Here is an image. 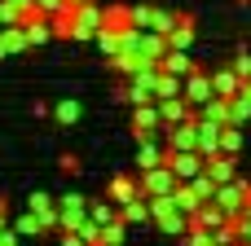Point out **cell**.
Here are the masks:
<instances>
[{
	"instance_id": "cell-1",
	"label": "cell",
	"mask_w": 251,
	"mask_h": 246,
	"mask_svg": "<svg viewBox=\"0 0 251 246\" xmlns=\"http://www.w3.org/2000/svg\"><path fill=\"white\" fill-rule=\"evenodd\" d=\"M154 84H159V62H150V66H141L137 75H128V88H124V97H128L132 106H141V101H154Z\"/></svg>"
},
{
	"instance_id": "cell-2",
	"label": "cell",
	"mask_w": 251,
	"mask_h": 246,
	"mask_svg": "<svg viewBox=\"0 0 251 246\" xmlns=\"http://www.w3.org/2000/svg\"><path fill=\"white\" fill-rule=\"evenodd\" d=\"M101 18H106V9H101L97 0L75 4V35H71V40H93V35L101 31Z\"/></svg>"
},
{
	"instance_id": "cell-3",
	"label": "cell",
	"mask_w": 251,
	"mask_h": 246,
	"mask_svg": "<svg viewBox=\"0 0 251 246\" xmlns=\"http://www.w3.org/2000/svg\"><path fill=\"white\" fill-rule=\"evenodd\" d=\"M137 185H141V198H150V194H172V189H176V172H172L168 163H159V167H146V172L137 176Z\"/></svg>"
},
{
	"instance_id": "cell-4",
	"label": "cell",
	"mask_w": 251,
	"mask_h": 246,
	"mask_svg": "<svg viewBox=\"0 0 251 246\" xmlns=\"http://www.w3.org/2000/svg\"><path fill=\"white\" fill-rule=\"evenodd\" d=\"M181 97H185V101H190V106H194V110H199V106H203V101H207V97H216V92H212V75H207V70H199V66H194V70H190V75H185V84H181Z\"/></svg>"
},
{
	"instance_id": "cell-5",
	"label": "cell",
	"mask_w": 251,
	"mask_h": 246,
	"mask_svg": "<svg viewBox=\"0 0 251 246\" xmlns=\"http://www.w3.org/2000/svg\"><path fill=\"white\" fill-rule=\"evenodd\" d=\"M132 136H163V119H159V106L154 101H141L137 114H132Z\"/></svg>"
},
{
	"instance_id": "cell-6",
	"label": "cell",
	"mask_w": 251,
	"mask_h": 246,
	"mask_svg": "<svg viewBox=\"0 0 251 246\" xmlns=\"http://www.w3.org/2000/svg\"><path fill=\"white\" fill-rule=\"evenodd\" d=\"M163 145H168V150H199V123H194V119L168 123V128H163Z\"/></svg>"
},
{
	"instance_id": "cell-7",
	"label": "cell",
	"mask_w": 251,
	"mask_h": 246,
	"mask_svg": "<svg viewBox=\"0 0 251 246\" xmlns=\"http://www.w3.org/2000/svg\"><path fill=\"white\" fill-rule=\"evenodd\" d=\"M57 216H62V229H79L88 220V198L84 194H62L57 198Z\"/></svg>"
},
{
	"instance_id": "cell-8",
	"label": "cell",
	"mask_w": 251,
	"mask_h": 246,
	"mask_svg": "<svg viewBox=\"0 0 251 246\" xmlns=\"http://www.w3.org/2000/svg\"><path fill=\"white\" fill-rule=\"evenodd\" d=\"M154 106H159L163 128H168V123H185V119H194V106H190L185 97H154Z\"/></svg>"
},
{
	"instance_id": "cell-9",
	"label": "cell",
	"mask_w": 251,
	"mask_h": 246,
	"mask_svg": "<svg viewBox=\"0 0 251 246\" xmlns=\"http://www.w3.org/2000/svg\"><path fill=\"white\" fill-rule=\"evenodd\" d=\"M203 172H207L216 185H225V180L238 176V158H234V154H212V158H203Z\"/></svg>"
},
{
	"instance_id": "cell-10",
	"label": "cell",
	"mask_w": 251,
	"mask_h": 246,
	"mask_svg": "<svg viewBox=\"0 0 251 246\" xmlns=\"http://www.w3.org/2000/svg\"><path fill=\"white\" fill-rule=\"evenodd\" d=\"M194 40H199V26H194V18H190V13H181V18H176V26L168 31V48H194Z\"/></svg>"
},
{
	"instance_id": "cell-11",
	"label": "cell",
	"mask_w": 251,
	"mask_h": 246,
	"mask_svg": "<svg viewBox=\"0 0 251 246\" xmlns=\"http://www.w3.org/2000/svg\"><path fill=\"white\" fill-rule=\"evenodd\" d=\"M159 163H163V136H141L137 141V172L159 167Z\"/></svg>"
},
{
	"instance_id": "cell-12",
	"label": "cell",
	"mask_w": 251,
	"mask_h": 246,
	"mask_svg": "<svg viewBox=\"0 0 251 246\" xmlns=\"http://www.w3.org/2000/svg\"><path fill=\"white\" fill-rule=\"evenodd\" d=\"M106 198H110L115 207H124V202H132V198H141V185H137V176H115V180L106 185Z\"/></svg>"
},
{
	"instance_id": "cell-13",
	"label": "cell",
	"mask_w": 251,
	"mask_h": 246,
	"mask_svg": "<svg viewBox=\"0 0 251 246\" xmlns=\"http://www.w3.org/2000/svg\"><path fill=\"white\" fill-rule=\"evenodd\" d=\"M22 31H26V44H31V48H40V44H49V40H53L49 13H31V18L22 22Z\"/></svg>"
},
{
	"instance_id": "cell-14",
	"label": "cell",
	"mask_w": 251,
	"mask_h": 246,
	"mask_svg": "<svg viewBox=\"0 0 251 246\" xmlns=\"http://www.w3.org/2000/svg\"><path fill=\"white\" fill-rule=\"evenodd\" d=\"M159 70H172V75H190L194 70V48H168L159 57Z\"/></svg>"
},
{
	"instance_id": "cell-15",
	"label": "cell",
	"mask_w": 251,
	"mask_h": 246,
	"mask_svg": "<svg viewBox=\"0 0 251 246\" xmlns=\"http://www.w3.org/2000/svg\"><path fill=\"white\" fill-rule=\"evenodd\" d=\"M194 123H199V154H203V158L221 154V123H207V119H199V114H194Z\"/></svg>"
},
{
	"instance_id": "cell-16",
	"label": "cell",
	"mask_w": 251,
	"mask_h": 246,
	"mask_svg": "<svg viewBox=\"0 0 251 246\" xmlns=\"http://www.w3.org/2000/svg\"><path fill=\"white\" fill-rule=\"evenodd\" d=\"M146 202H150V224H154V229H159V224H168V220H172V216L181 211L172 194H150Z\"/></svg>"
},
{
	"instance_id": "cell-17",
	"label": "cell",
	"mask_w": 251,
	"mask_h": 246,
	"mask_svg": "<svg viewBox=\"0 0 251 246\" xmlns=\"http://www.w3.org/2000/svg\"><path fill=\"white\" fill-rule=\"evenodd\" d=\"M119 216H124L128 229H146V224H150V202H146V198H132V202L119 207ZM150 229H154V224H150Z\"/></svg>"
},
{
	"instance_id": "cell-18",
	"label": "cell",
	"mask_w": 251,
	"mask_h": 246,
	"mask_svg": "<svg viewBox=\"0 0 251 246\" xmlns=\"http://www.w3.org/2000/svg\"><path fill=\"white\" fill-rule=\"evenodd\" d=\"M238 88H243V75H238L234 66H225V70L212 75V92H216V97H238Z\"/></svg>"
},
{
	"instance_id": "cell-19",
	"label": "cell",
	"mask_w": 251,
	"mask_h": 246,
	"mask_svg": "<svg viewBox=\"0 0 251 246\" xmlns=\"http://www.w3.org/2000/svg\"><path fill=\"white\" fill-rule=\"evenodd\" d=\"M194 114L207 119V123H221V128H225V123H229V97H207Z\"/></svg>"
},
{
	"instance_id": "cell-20",
	"label": "cell",
	"mask_w": 251,
	"mask_h": 246,
	"mask_svg": "<svg viewBox=\"0 0 251 246\" xmlns=\"http://www.w3.org/2000/svg\"><path fill=\"white\" fill-rule=\"evenodd\" d=\"M110 66H115V70H119V75L128 79V75H137V70H141V66H150V62H146V57H141L137 48H119V53L110 57Z\"/></svg>"
},
{
	"instance_id": "cell-21",
	"label": "cell",
	"mask_w": 251,
	"mask_h": 246,
	"mask_svg": "<svg viewBox=\"0 0 251 246\" xmlns=\"http://www.w3.org/2000/svg\"><path fill=\"white\" fill-rule=\"evenodd\" d=\"M49 26H53V40H71V35H75V9L66 4V9H57V13H49Z\"/></svg>"
},
{
	"instance_id": "cell-22",
	"label": "cell",
	"mask_w": 251,
	"mask_h": 246,
	"mask_svg": "<svg viewBox=\"0 0 251 246\" xmlns=\"http://www.w3.org/2000/svg\"><path fill=\"white\" fill-rule=\"evenodd\" d=\"M190 220H194V224H203V229H212V233H216V229H221V224H225V220H229V216H225V211H221V207H216V202H212V198H207V202H203V207H199V211H194V216H190Z\"/></svg>"
},
{
	"instance_id": "cell-23",
	"label": "cell",
	"mask_w": 251,
	"mask_h": 246,
	"mask_svg": "<svg viewBox=\"0 0 251 246\" xmlns=\"http://www.w3.org/2000/svg\"><path fill=\"white\" fill-rule=\"evenodd\" d=\"M93 40H97V53H106V62H110V57L124 48V40H119V26H101Z\"/></svg>"
},
{
	"instance_id": "cell-24",
	"label": "cell",
	"mask_w": 251,
	"mask_h": 246,
	"mask_svg": "<svg viewBox=\"0 0 251 246\" xmlns=\"http://www.w3.org/2000/svg\"><path fill=\"white\" fill-rule=\"evenodd\" d=\"M181 84H185V75H172V70H159V84H154V97H181Z\"/></svg>"
},
{
	"instance_id": "cell-25",
	"label": "cell",
	"mask_w": 251,
	"mask_h": 246,
	"mask_svg": "<svg viewBox=\"0 0 251 246\" xmlns=\"http://www.w3.org/2000/svg\"><path fill=\"white\" fill-rule=\"evenodd\" d=\"M238 150H243V128L238 123H225L221 128V154H234L238 158Z\"/></svg>"
},
{
	"instance_id": "cell-26",
	"label": "cell",
	"mask_w": 251,
	"mask_h": 246,
	"mask_svg": "<svg viewBox=\"0 0 251 246\" xmlns=\"http://www.w3.org/2000/svg\"><path fill=\"white\" fill-rule=\"evenodd\" d=\"M115 216H119V207H115L110 198H93V202H88V220H97V224H110Z\"/></svg>"
},
{
	"instance_id": "cell-27",
	"label": "cell",
	"mask_w": 251,
	"mask_h": 246,
	"mask_svg": "<svg viewBox=\"0 0 251 246\" xmlns=\"http://www.w3.org/2000/svg\"><path fill=\"white\" fill-rule=\"evenodd\" d=\"M128 238V224H124V216H115L110 224H101V246H119Z\"/></svg>"
},
{
	"instance_id": "cell-28",
	"label": "cell",
	"mask_w": 251,
	"mask_h": 246,
	"mask_svg": "<svg viewBox=\"0 0 251 246\" xmlns=\"http://www.w3.org/2000/svg\"><path fill=\"white\" fill-rule=\"evenodd\" d=\"M229 123H238V128H247L251 123V101L238 92V97H229Z\"/></svg>"
},
{
	"instance_id": "cell-29",
	"label": "cell",
	"mask_w": 251,
	"mask_h": 246,
	"mask_svg": "<svg viewBox=\"0 0 251 246\" xmlns=\"http://www.w3.org/2000/svg\"><path fill=\"white\" fill-rule=\"evenodd\" d=\"M154 13H159L154 4H128V22L132 26H154Z\"/></svg>"
},
{
	"instance_id": "cell-30",
	"label": "cell",
	"mask_w": 251,
	"mask_h": 246,
	"mask_svg": "<svg viewBox=\"0 0 251 246\" xmlns=\"http://www.w3.org/2000/svg\"><path fill=\"white\" fill-rule=\"evenodd\" d=\"M13 229H18V238H40V233H44V224H40L35 211H26L22 220H13Z\"/></svg>"
},
{
	"instance_id": "cell-31",
	"label": "cell",
	"mask_w": 251,
	"mask_h": 246,
	"mask_svg": "<svg viewBox=\"0 0 251 246\" xmlns=\"http://www.w3.org/2000/svg\"><path fill=\"white\" fill-rule=\"evenodd\" d=\"M190 185H194V194H199V198H203V202H207V198H216V180H212V176H207V172H199V176H194V180H190Z\"/></svg>"
},
{
	"instance_id": "cell-32",
	"label": "cell",
	"mask_w": 251,
	"mask_h": 246,
	"mask_svg": "<svg viewBox=\"0 0 251 246\" xmlns=\"http://www.w3.org/2000/svg\"><path fill=\"white\" fill-rule=\"evenodd\" d=\"M53 114H57V123H75L79 119V101H57Z\"/></svg>"
},
{
	"instance_id": "cell-33",
	"label": "cell",
	"mask_w": 251,
	"mask_h": 246,
	"mask_svg": "<svg viewBox=\"0 0 251 246\" xmlns=\"http://www.w3.org/2000/svg\"><path fill=\"white\" fill-rule=\"evenodd\" d=\"M75 233H79V242H93V246H101V224H97V220H84V224H79Z\"/></svg>"
},
{
	"instance_id": "cell-34",
	"label": "cell",
	"mask_w": 251,
	"mask_h": 246,
	"mask_svg": "<svg viewBox=\"0 0 251 246\" xmlns=\"http://www.w3.org/2000/svg\"><path fill=\"white\" fill-rule=\"evenodd\" d=\"M124 22H128V4H110L101 18V26H124Z\"/></svg>"
},
{
	"instance_id": "cell-35",
	"label": "cell",
	"mask_w": 251,
	"mask_h": 246,
	"mask_svg": "<svg viewBox=\"0 0 251 246\" xmlns=\"http://www.w3.org/2000/svg\"><path fill=\"white\" fill-rule=\"evenodd\" d=\"M176 18H181V13H168V9H159V13H154V31H163V35H168V31L176 26Z\"/></svg>"
},
{
	"instance_id": "cell-36",
	"label": "cell",
	"mask_w": 251,
	"mask_h": 246,
	"mask_svg": "<svg viewBox=\"0 0 251 246\" xmlns=\"http://www.w3.org/2000/svg\"><path fill=\"white\" fill-rule=\"evenodd\" d=\"M234 70H238L243 79H251V53H247V48H243V53L234 57Z\"/></svg>"
},
{
	"instance_id": "cell-37",
	"label": "cell",
	"mask_w": 251,
	"mask_h": 246,
	"mask_svg": "<svg viewBox=\"0 0 251 246\" xmlns=\"http://www.w3.org/2000/svg\"><path fill=\"white\" fill-rule=\"evenodd\" d=\"M57 167H62V172H71V176H75V172H79V158H75V154H62V158H57Z\"/></svg>"
},
{
	"instance_id": "cell-38",
	"label": "cell",
	"mask_w": 251,
	"mask_h": 246,
	"mask_svg": "<svg viewBox=\"0 0 251 246\" xmlns=\"http://www.w3.org/2000/svg\"><path fill=\"white\" fill-rule=\"evenodd\" d=\"M35 9L40 13H57V9H66V0H35Z\"/></svg>"
},
{
	"instance_id": "cell-39",
	"label": "cell",
	"mask_w": 251,
	"mask_h": 246,
	"mask_svg": "<svg viewBox=\"0 0 251 246\" xmlns=\"http://www.w3.org/2000/svg\"><path fill=\"white\" fill-rule=\"evenodd\" d=\"M238 92H243V97L251 101V79H243V88H238Z\"/></svg>"
},
{
	"instance_id": "cell-40",
	"label": "cell",
	"mask_w": 251,
	"mask_h": 246,
	"mask_svg": "<svg viewBox=\"0 0 251 246\" xmlns=\"http://www.w3.org/2000/svg\"><path fill=\"white\" fill-rule=\"evenodd\" d=\"M243 242H251V224H247V229H243Z\"/></svg>"
},
{
	"instance_id": "cell-41",
	"label": "cell",
	"mask_w": 251,
	"mask_h": 246,
	"mask_svg": "<svg viewBox=\"0 0 251 246\" xmlns=\"http://www.w3.org/2000/svg\"><path fill=\"white\" fill-rule=\"evenodd\" d=\"M66 4H71V9H75V4H84V0H66Z\"/></svg>"
},
{
	"instance_id": "cell-42",
	"label": "cell",
	"mask_w": 251,
	"mask_h": 246,
	"mask_svg": "<svg viewBox=\"0 0 251 246\" xmlns=\"http://www.w3.org/2000/svg\"><path fill=\"white\" fill-rule=\"evenodd\" d=\"M0 202H4V194H0Z\"/></svg>"
},
{
	"instance_id": "cell-43",
	"label": "cell",
	"mask_w": 251,
	"mask_h": 246,
	"mask_svg": "<svg viewBox=\"0 0 251 246\" xmlns=\"http://www.w3.org/2000/svg\"><path fill=\"white\" fill-rule=\"evenodd\" d=\"M0 26H4V18H0Z\"/></svg>"
}]
</instances>
